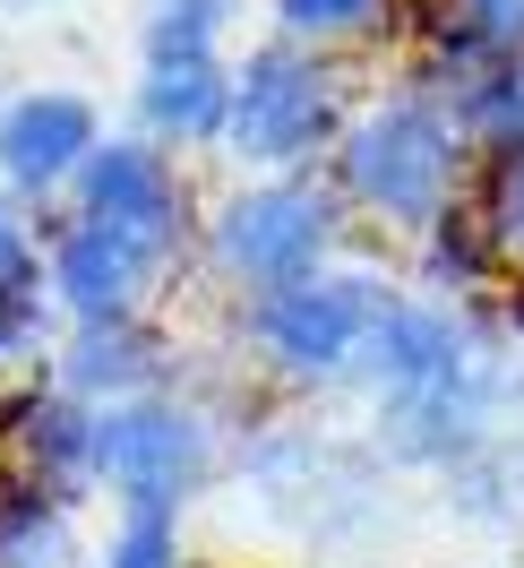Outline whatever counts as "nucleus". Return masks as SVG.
<instances>
[{"mask_svg": "<svg viewBox=\"0 0 524 568\" xmlns=\"http://www.w3.org/2000/svg\"><path fill=\"white\" fill-rule=\"evenodd\" d=\"M95 146H104L95 104L70 95V87H35V95H18V104L0 112V181H9L18 199H43V190L78 181V164H86Z\"/></svg>", "mask_w": 524, "mask_h": 568, "instance_id": "obj_7", "label": "nucleus"}, {"mask_svg": "<svg viewBox=\"0 0 524 568\" xmlns=\"http://www.w3.org/2000/svg\"><path fill=\"white\" fill-rule=\"evenodd\" d=\"M345 70L301 43H267L233 70V112H224V155L258 173H292L310 155H336L345 139Z\"/></svg>", "mask_w": 524, "mask_h": 568, "instance_id": "obj_2", "label": "nucleus"}, {"mask_svg": "<svg viewBox=\"0 0 524 568\" xmlns=\"http://www.w3.org/2000/svg\"><path fill=\"white\" fill-rule=\"evenodd\" d=\"M146 267L138 250L121 242V233H104V224H61L52 233V258H43V284L61 293V311L70 320H138V293H146Z\"/></svg>", "mask_w": 524, "mask_h": 568, "instance_id": "obj_9", "label": "nucleus"}, {"mask_svg": "<svg viewBox=\"0 0 524 568\" xmlns=\"http://www.w3.org/2000/svg\"><path fill=\"white\" fill-rule=\"evenodd\" d=\"M482 164V146L464 130V112L439 87H395L379 104H361L336 139V199L370 215L387 233H430L448 207H464V181Z\"/></svg>", "mask_w": 524, "mask_h": 568, "instance_id": "obj_1", "label": "nucleus"}, {"mask_svg": "<svg viewBox=\"0 0 524 568\" xmlns=\"http://www.w3.org/2000/svg\"><path fill=\"white\" fill-rule=\"evenodd\" d=\"M155 379H164V345L138 320H78V336L61 345V388L86 396V405L155 396Z\"/></svg>", "mask_w": 524, "mask_h": 568, "instance_id": "obj_11", "label": "nucleus"}, {"mask_svg": "<svg viewBox=\"0 0 524 568\" xmlns=\"http://www.w3.org/2000/svg\"><path fill=\"white\" fill-rule=\"evenodd\" d=\"M224 112H233V70L224 61H146L138 121L155 146H224Z\"/></svg>", "mask_w": 524, "mask_h": 568, "instance_id": "obj_10", "label": "nucleus"}, {"mask_svg": "<svg viewBox=\"0 0 524 568\" xmlns=\"http://www.w3.org/2000/svg\"><path fill=\"white\" fill-rule=\"evenodd\" d=\"M345 242V199H336V181L318 190V181H249L233 190L224 207L207 215V267L224 284H242L249 302L258 293H276V284H301L318 276L327 258Z\"/></svg>", "mask_w": 524, "mask_h": 568, "instance_id": "obj_3", "label": "nucleus"}, {"mask_svg": "<svg viewBox=\"0 0 524 568\" xmlns=\"http://www.w3.org/2000/svg\"><path fill=\"white\" fill-rule=\"evenodd\" d=\"M95 414H104V405L70 396L61 379H52V388H18L0 405V448H9L18 474H35L52 491L95 483Z\"/></svg>", "mask_w": 524, "mask_h": 568, "instance_id": "obj_8", "label": "nucleus"}, {"mask_svg": "<svg viewBox=\"0 0 524 568\" xmlns=\"http://www.w3.org/2000/svg\"><path fill=\"white\" fill-rule=\"evenodd\" d=\"M95 483L121 508H181L207 483V423L173 396H130L95 414Z\"/></svg>", "mask_w": 524, "mask_h": 568, "instance_id": "obj_5", "label": "nucleus"}, {"mask_svg": "<svg viewBox=\"0 0 524 568\" xmlns=\"http://www.w3.org/2000/svg\"><path fill=\"white\" fill-rule=\"evenodd\" d=\"M35 293H0V362H18L27 345H35Z\"/></svg>", "mask_w": 524, "mask_h": 568, "instance_id": "obj_20", "label": "nucleus"}, {"mask_svg": "<svg viewBox=\"0 0 524 568\" xmlns=\"http://www.w3.org/2000/svg\"><path fill=\"white\" fill-rule=\"evenodd\" d=\"M104 568H181V517L173 508H121Z\"/></svg>", "mask_w": 524, "mask_h": 568, "instance_id": "obj_18", "label": "nucleus"}, {"mask_svg": "<svg viewBox=\"0 0 524 568\" xmlns=\"http://www.w3.org/2000/svg\"><path fill=\"white\" fill-rule=\"evenodd\" d=\"M70 542V499L35 474H0V568H61Z\"/></svg>", "mask_w": 524, "mask_h": 568, "instance_id": "obj_12", "label": "nucleus"}, {"mask_svg": "<svg viewBox=\"0 0 524 568\" xmlns=\"http://www.w3.org/2000/svg\"><path fill=\"white\" fill-rule=\"evenodd\" d=\"M9 9H35V0H9Z\"/></svg>", "mask_w": 524, "mask_h": 568, "instance_id": "obj_21", "label": "nucleus"}, {"mask_svg": "<svg viewBox=\"0 0 524 568\" xmlns=\"http://www.w3.org/2000/svg\"><path fill=\"white\" fill-rule=\"evenodd\" d=\"M0 293H35V233L27 215H9V199H0Z\"/></svg>", "mask_w": 524, "mask_h": 568, "instance_id": "obj_19", "label": "nucleus"}, {"mask_svg": "<svg viewBox=\"0 0 524 568\" xmlns=\"http://www.w3.org/2000/svg\"><path fill=\"white\" fill-rule=\"evenodd\" d=\"M413 242H421V284H430L439 302H464V293H482V284L507 276L499 250H490V233H482V215H473V199L448 207L430 233H413Z\"/></svg>", "mask_w": 524, "mask_h": 568, "instance_id": "obj_13", "label": "nucleus"}, {"mask_svg": "<svg viewBox=\"0 0 524 568\" xmlns=\"http://www.w3.org/2000/svg\"><path fill=\"white\" fill-rule=\"evenodd\" d=\"M233 0H146V61H215Z\"/></svg>", "mask_w": 524, "mask_h": 568, "instance_id": "obj_16", "label": "nucleus"}, {"mask_svg": "<svg viewBox=\"0 0 524 568\" xmlns=\"http://www.w3.org/2000/svg\"><path fill=\"white\" fill-rule=\"evenodd\" d=\"M70 190H78V215L104 224V233H121L146 267H164V258L189 250V190H181L173 155L155 139H104L78 164Z\"/></svg>", "mask_w": 524, "mask_h": 568, "instance_id": "obj_6", "label": "nucleus"}, {"mask_svg": "<svg viewBox=\"0 0 524 568\" xmlns=\"http://www.w3.org/2000/svg\"><path fill=\"white\" fill-rule=\"evenodd\" d=\"M473 215H482L499 267L524 276V155H482V190H473Z\"/></svg>", "mask_w": 524, "mask_h": 568, "instance_id": "obj_17", "label": "nucleus"}, {"mask_svg": "<svg viewBox=\"0 0 524 568\" xmlns=\"http://www.w3.org/2000/svg\"><path fill=\"white\" fill-rule=\"evenodd\" d=\"M439 95L464 112V130H473L482 155H524V52L516 61H490V70H473V78H455Z\"/></svg>", "mask_w": 524, "mask_h": 568, "instance_id": "obj_14", "label": "nucleus"}, {"mask_svg": "<svg viewBox=\"0 0 524 568\" xmlns=\"http://www.w3.org/2000/svg\"><path fill=\"white\" fill-rule=\"evenodd\" d=\"M387 302H395V293H387L379 276L318 267V276L276 284V293L249 302V345H258V362H267L276 379L318 388V379H345L352 362H361V336H370V320H379Z\"/></svg>", "mask_w": 524, "mask_h": 568, "instance_id": "obj_4", "label": "nucleus"}, {"mask_svg": "<svg viewBox=\"0 0 524 568\" xmlns=\"http://www.w3.org/2000/svg\"><path fill=\"white\" fill-rule=\"evenodd\" d=\"M404 0H276V36L301 43V52H345V43H370L395 27Z\"/></svg>", "mask_w": 524, "mask_h": 568, "instance_id": "obj_15", "label": "nucleus"}]
</instances>
